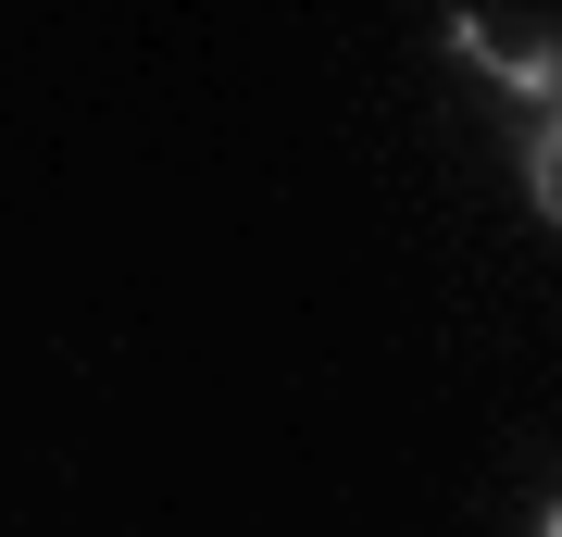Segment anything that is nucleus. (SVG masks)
<instances>
[{
  "label": "nucleus",
  "instance_id": "f257e3e1",
  "mask_svg": "<svg viewBox=\"0 0 562 537\" xmlns=\"http://www.w3.org/2000/svg\"><path fill=\"white\" fill-rule=\"evenodd\" d=\"M450 51L475 63V76H501V100H513V113H550V100H562V51H538V38H501V25L475 13V0L450 13Z\"/></svg>",
  "mask_w": 562,
  "mask_h": 537
},
{
  "label": "nucleus",
  "instance_id": "7ed1b4c3",
  "mask_svg": "<svg viewBox=\"0 0 562 537\" xmlns=\"http://www.w3.org/2000/svg\"><path fill=\"white\" fill-rule=\"evenodd\" d=\"M538 537H562V500H550V513H538Z\"/></svg>",
  "mask_w": 562,
  "mask_h": 537
},
{
  "label": "nucleus",
  "instance_id": "f03ea898",
  "mask_svg": "<svg viewBox=\"0 0 562 537\" xmlns=\"http://www.w3.org/2000/svg\"><path fill=\"white\" fill-rule=\"evenodd\" d=\"M525 200H538V225H562V100L525 113Z\"/></svg>",
  "mask_w": 562,
  "mask_h": 537
}]
</instances>
